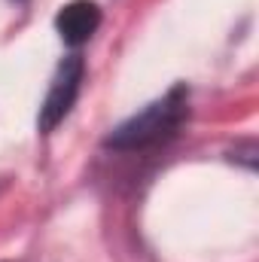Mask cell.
<instances>
[{
  "mask_svg": "<svg viewBox=\"0 0 259 262\" xmlns=\"http://www.w3.org/2000/svg\"><path fill=\"white\" fill-rule=\"evenodd\" d=\"M82 70H85V64L79 55H67L58 64L55 76H52V85L46 92V101L40 107V131L43 134H49L70 113V107L79 95V85H82Z\"/></svg>",
  "mask_w": 259,
  "mask_h": 262,
  "instance_id": "7a4b0ae2",
  "label": "cell"
},
{
  "mask_svg": "<svg viewBox=\"0 0 259 262\" xmlns=\"http://www.w3.org/2000/svg\"><path fill=\"white\" fill-rule=\"evenodd\" d=\"M186 116H189V92H186V85H174L165 98L153 101L146 110L134 113L122 125H116L107 134V146L131 152V149H146V146L165 143L168 137L177 134Z\"/></svg>",
  "mask_w": 259,
  "mask_h": 262,
  "instance_id": "6da1fadb",
  "label": "cell"
},
{
  "mask_svg": "<svg viewBox=\"0 0 259 262\" xmlns=\"http://www.w3.org/2000/svg\"><path fill=\"white\" fill-rule=\"evenodd\" d=\"M101 25V9L92 0H73L55 15V28L67 46H82Z\"/></svg>",
  "mask_w": 259,
  "mask_h": 262,
  "instance_id": "3957f363",
  "label": "cell"
}]
</instances>
